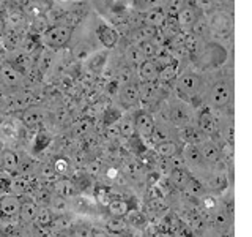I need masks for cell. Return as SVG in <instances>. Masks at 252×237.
Segmentation results:
<instances>
[{
	"mask_svg": "<svg viewBox=\"0 0 252 237\" xmlns=\"http://www.w3.org/2000/svg\"><path fill=\"white\" fill-rule=\"evenodd\" d=\"M5 44L8 49L11 51H16L21 44V37L18 35V32L16 30H8L5 34Z\"/></svg>",
	"mask_w": 252,
	"mask_h": 237,
	"instance_id": "ee69618b",
	"label": "cell"
},
{
	"mask_svg": "<svg viewBox=\"0 0 252 237\" xmlns=\"http://www.w3.org/2000/svg\"><path fill=\"white\" fill-rule=\"evenodd\" d=\"M169 120L175 126H178V128L191 125V113H189V108L183 105V103L172 105L169 109Z\"/></svg>",
	"mask_w": 252,
	"mask_h": 237,
	"instance_id": "ba28073f",
	"label": "cell"
},
{
	"mask_svg": "<svg viewBox=\"0 0 252 237\" xmlns=\"http://www.w3.org/2000/svg\"><path fill=\"white\" fill-rule=\"evenodd\" d=\"M55 237H68V236H65V234H60V236H55Z\"/></svg>",
	"mask_w": 252,
	"mask_h": 237,
	"instance_id": "94428289",
	"label": "cell"
},
{
	"mask_svg": "<svg viewBox=\"0 0 252 237\" xmlns=\"http://www.w3.org/2000/svg\"><path fill=\"white\" fill-rule=\"evenodd\" d=\"M79 19H81V18H79V14H76V13H66L65 18H63V24L73 29V26L79 22Z\"/></svg>",
	"mask_w": 252,
	"mask_h": 237,
	"instance_id": "db71d44e",
	"label": "cell"
},
{
	"mask_svg": "<svg viewBox=\"0 0 252 237\" xmlns=\"http://www.w3.org/2000/svg\"><path fill=\"white\" fill-rule=\"evenodd\" d=\"M205 188L210 190L213 193H222L228 187V179L225 176V172H219V171H213L208 174L207 182H205Z\"/></svg>",
	"mask_w": 252,
	"mask_h": 237,
	"instance_id": "9a60e30c",
	"label": "cell"
},
{
	"mask_svg": "<svg viewBox=\"0 0 252 237\" xmlns=\"http://www.w3.org/2000/svg\"><path fill=\"white\" fill-rule=\"evenodd\" d=\"M52 166H54V171L57 176H66L71 169V163L66 157H57L52 161Z\"/></svg>",
	"mask_w": 252,
	"mask_h": 237,
	"instance_id": "74e56055",
	"label": "cell"
},
{
	"mask_svg": "<svg viewBox=\"0 0 252 237\" xmlns=\"http://www.w3.org/2000/svg\"><path fill=\"white\" fill-rule=\"evenodd\" d=\"M107 210L112 217L115 218H123V217H128L129 213L132 212V207L129 201H125V199H112L107 205Z\"/></svg>",
	"mask_w": 252,
	"mask_h": 237,
	"instance_id": "cb8c5ba5",
	"label": "cell"
},
{
	"mask_svg": "<svg viewBox=\"0 0 252 237\" xmlns=\"http://www.w3.org/2000/svg\"><path fill=\"white\" fill-rule=\"evenodd\" d=\"M191 34H194L195 37H205L210 34V24L208 19H202L200 16L197 18V21L194 22V26L191 27Z\"/></svg>",
	"mask_w": 252,
	"mask_h": 237,
	"instance_id": "f35d334b",
	"label": "cell"
},
{
	"mask_svg": "<svg viewBox=\"0 0 252 237\" xmlns=\"http://www.w3.org/2000/svg\"><path fill=\"white\" fill-rule=\"evenodd\" d=\"M199 10H202L205 13H211L215 10V6H213L211 0H199Z\"/></svg>",
	"mask_w": 252,
	"mask_h": 237,
	"instance_id": "9f6ffc18",
	"label": "cell"
},
{
	"mask_svg": "<svg viewBox=\"0 0 252 237\" xmlns=\"http://www.w3.org/2000/svg\"><path fill=\"white\" fill-rule=\"evenodd\" d=\"M101 169H102V166L99 161H89L85 172H87V176H90V177H98L101 174Z\"/></svg>",
	"mask_w": 252,
	"mask_h": 237,
	"instance_id": "f907efd6",
	"label": "cell"
},
{
	"mask_svg": "<svg viewBox=\"0 0 252 237\" xmlns=\"http://www.w3.org/2000/svg\"><path fill=\"white\" fill-rule=\"evenodd\" d=\"M162 0H134L136 3V8L139 11H148V10H153V8H158Z\"/></svg>",
	"mask_w": 252,
	"mask_h": 237,
	"instance_id": "c3c4849f",
	"label": "cell"
},
{
	"mask_svg": "<svg viewBox=\"0 0 252 237\" xmlns=\"http://www.w3.org/2000/svg\"><path fill=\"white\" fill-rule=\"evenodd\" d=\"M185 190L191 196H205V193H207V188H205L203 182L199 180L197 177H194V176H191V179H189Z\"/></svg>",
	"mask_w": 252,
	"mask_h": 237,
	"instance_id": "d590c367",
	"label": "cell"
},
{
	"mask_svg": "<svg viewBox=\"0 0 252 237\" xmlns=\"http://www.w3.org/2000/svg\"><path fill=\"white\" fill-rule=\"evenodd\" d=\"M220 46L218 44H210L207 46V51H205L202 55H200V67L203 68H213V67H218L220 63L224 62L222 57H216V52H219Z\"/></svg>",
	"mask_w": 252,
	"mask_h": 237,
	"instance_id": "7402d4cb",
	"label": "cell"
},
{
	"mask_svg": "<svg viewBox=\"0 0 252 237\" xmlns=\"http://www.w3.org/2000/svg\"><path fill=\"white\" fill-rule=\"evenodd\" d=\"M208 24H210V30L216 32V34H219L220 37L227 35L228 32L232 30V18L224 11L211 13Z\"/></svg>",
	"mask_w": 252,
	"mask_h": 237,
	"instance_id": "52a82bcc",
	"label": "cell"
},
{
	"mask_svg": "<svg viewBox=\"0 0 252 237\" xmlns=\"http://www.w3.org/2000/svg\"><path fill=\"white\" fill-rule=\"evenodd\" d=\"M165 13L162 10H159V8H153V10H148L144 13V16H142V22H144V26H148V27H155L159 30L164 22H165Z\"/></svg>",
	"mask_w": 252,
	"mask_h": 237,
	"instance_id": "44dd1931",
	"label": "cell"
},
{
	"mask_svg": "<svg viewBox=\"0 0 252 237\" xmlns=\"http://www.w3.org/2000/svg\"><path fill=\"white\" fill-rule=\"evenodd\" d=\"M126 59H128L132 65H140L142 62H145L147 59L142 55V52H140V49H139V46H132V47H129L128 51H126Z\"/></svg>",
	"mask_w": 252,
	"mask_h": 237,
	"instance_id": "f6af8a7d",
	"label": "cell"
},
{
	"mask_svg": "<svg viewBox=\"0 0 252 237\" xmlns=\"http://www.w3.org/2000/svg\"><path fill=\"white\" fill-rule=\"evenodd\" d=\"M106 59H107V54L106 52L94 54L93 57L90 59V62H89V67L92 70V73H98V71H101L102 67H104V63H106Z\"/></svg>",
	"mask_w": 252,
	"mask_h": 237,
	"instance_id": "7bdbcfd3",
	"label": "cell"
},
{
	"mask_svg": "<svg viewBox=\"0 0 252 237\" xmlns=\"http://www.w3.org/2000/svg\"><path fill=\"white\" fill-rule=\"evenodd\" d=\"M21 210V199L11 193L0 196V221L18 220Z\"/></svg>",
	"mask_w": 252,
	"mask_h": 237,
	"instance_id": "277c9868",
	"label": "cell"
},
{
	"mask_svg": "<svg viewBox=\"0 0 252 237\" xmlns=\"http://www.w3.org/2000/svg\"><path fill=\"white\" fill-rule=\"evenodd\" d=\"M117 128H118V133L126 139H131L132 136H136V125H134L132 116H125L122 118H118Z\"/></svg>",
	"mask_w": 252,
	"mask_h": 237,
	"instance_id": "4dcf8cb0",
	"label": "cell"
},
{
	"mask_svg": "<svg viewBox=\"0 0 252 237\" xmlns=\"http://www.w3.org/2000/svg\"><path fill=\"white\" fill-rule=\"evenodd\" d=\"M178 78V62H172L167 65L159 67V73H158V81L161 84H170Z\"/></svg>",
	"mask_w": 252,
	"mask_h": 237,
	"instance_id": "f1b7e54d",
	"label": "cell"
},
{
	"mask_svg": "<svg viewBox=\"0 0 252 237\" xmlns=\"http://www.w3.org/2000/svg\"><path fill=\"white\" fill-rule=\"evenodd\" d=\"M158 73H159V65L153 59H148L139 65V76L142 82H156Z\"/></svg>",
	"mask_w": 252,
	"mask_h": 237,
	"instance_id": "d6986e66",
	"label": "cell"
},
{
	"mask_svg": "<svg viewBox=\"0 0 252 237\" xmlns=\"http://www.w3.org/2000/svg\"><path fill=\"white\" fill-rule=\"evenodd\" d=\"M169 136H170L169 131L165 130L162 125H156L153 133H152V136H150L148 139L153 142V146H156V144H161V142H164V141H169Z\"/></svg>",
	"mask_w": 252,
	"mask_h": 237,
	"instance_id": "60d3db41",
	"label": "cell"
},
{
	"mask_svg": "<svg viewBox=\"0 0 252 237\" xmlns=\"http://www.w3.org/2000/svg\"><path fill=\"white\" fill-rule=\"evenodd\" d=\"M186 6V0H169L165 5V16L169 18H175V16Z\"/></svg>",
	"mask_w": 252,
	"mask_h": 237,
	"instance_id": "ab89813d",
	"label": "cell"
},
{
	"mask_svg": "<svg viewBox=\"0 0 252 237\" xmlns=\"http://www.w3.org/2000/svg\"><path fill=\"white\" fill-rule=\"evenodd\" d=\"M158 93V85L156 82H142L139 84V97L144 101H152Z\"/></svg>",
	"mask_w": 252,
	"mask_h": 237,
	"instance_id": "836d02e7",
	"label": "cell"
},
{
	"mask_svg": "<svg viewBox=\"0 0 252 237\" xmlns=\"http://www.w3.org/2000/svg\"><path fill=\"white\" fill-rule=\"evenodd\" d=\"M33 223H35L36 228H41V229L51 226L54 223V212H52V209H49V207L38 209V213H36Z\"/></svg>",
	"mask_w": 252,
	"mask_h": 237,
	"instance_id": "d6a6232c",
	"label": "cell"
},
{
	"mask_svg": "<svg viewBox=\"0 0 252 237\" xmlns=\"http://www.w3.org/2000/svg\"><path fill=\"white\" fill-rule=\"evenodd\" d=\"M55 190L59 192V196L69 198L76 192V184H74V182H69V180H62L57 184V188H55Z\"/></svg>",
	"mask_w": 252,
	"mask_h": 237,
	"instance_id": "b9f144b4",
	"label": "cell"
},
{
	"mask_svg": "<svg viewBox=\"0 0 252 237\" xmlns=\"http://www.w3.org/2000/svg\"><path fill=\"white\" fill-rule=\"evenodd\" d=\"M169 176H170V180H172L173 185H175L177 188H180V190H185L192 174L189 172L186 168H172V171L169 172Z\"/></svg>",
	"mask_w": 252,
	"mask_h": 237,
	"instance_id": "f546056e",
	"label": "cell"
},
{
	"mask_svg": "<svg viewBox=\"0 0 252 237\" xmlns=\"http://www.w3.org/2000/svg\"><path fill=\"white\" fill-rule=\"evenodd\" d=\"M24 78L18 70H14L6 60L0 63V82L6 87H19L24 82Z\"/></svg>",
	"mask_w": 252,
	"mask_h": 237,
	"instance_id": "30bf717a",
	"label": "cell"
},
{
	"mask_svg": "<svg viewBox=\"0 0 252 237\" xmlns=\"http://www.w3.org/2000/svg\"><path fill=\"white\" fill-rule=\"evenodd\" d=\"M134 125H136V134L140 139H148L152 136V133L156 126L155 117L147 113V111H139V113L134 116Z\"/></svg>",
	"mask_w": 252,
	"mask_h": 237,
	"instance_id": "5b68a950",
	"label": "cell"
},
{
	"mask_svg": "<svg viewBox=\"0 0 252 237\" xmlns=\"http://www.w3.org/2000/svg\"><path fill=\"white\" fill-rule=\"evenodd\" d=\"M10 185H11V177L0 176V196L10 193Z\"/></svg>",
	"mask_w": 252,
	"mask_h": 237,
	"instance_id": "816d5d0a",
	"label": "cell"
},
{
	"mask_svg": "<svg viewBox=\"0 0 252 237\" xmlns=\"http://www.w3.org/2000/svg\"><path fill=\"white\" fill-rule=\"evenodd\" d=\"M18 166H19V154L14 152L11 149H3L0 150V169L5 172H10L11 177L13 174H18Z\"/></svg>",
	"mask_w": 252,
	"mask_h": 237,
	"instance_id": "5bb4252c",
	"label": "cell"
},
{
	"mask_svg": "<svg viewBox=\"0 0 252 237\" xmlns=\"http://www.w3.org/2000/svg\"><path fill=\"white\" fill-rule=\"evenodd\" d=\"M36 176H38L39 179H41V180H44V182H54L55 179L59 177L57 174H55L54 166H52L51 161H49V163L39 164V166H38V171H36Z\"/></svg>",
	"mask_w": 252,
	"mask_h": 237,
	"instance_id": "8d00e7d4",
	"label": "cell"
},
{
	"mask_svg": "<svg viewBox=\"0 0 252 237\" xmlns=\"http://www.w3.org/2000/svg\"><path fill=\"white\" fill-rule=\"evenodd\" d=\"M38 161L30 155H19V166H18V174L24 177L35 176L38 171Z\"/></svg>",
	"mask_w": 252,
	"mask_h": 237,
	"instance_id": "d4e9b609",
	"label": "cell"
},
{
	"mask_svg": "<svg viewBox=\"0 0 252 237\" xmlns=\"http://www.w3.org/2000/svg\"><path fill=\"white\" fill-rule=\"evenodd\" d=\"M139 46V49L142 52V55L148 60V59H153L155 57V54H156V49H158V46L153 43V40L152 41H145V43H140L137 44Z\"/></svg>",
	"mask_w": 252,
	"mask_h": 237,
	"instance_id": "7dc6e473",
	"label": "cell"
},
{
	"mask_svg": "<svg viewBox=\"0 0 252 237\" xmlns=\"http://www.w3.org/2000/svg\"><path fill=\"white\" fill-rule=\"evenodd\" d=\"M43 120H44V111L41 108L30 106L22 111V123L27 128H38V125L43 123Z\"/></svg>",
	"mask_w": 252,
	"mask_h": 237,
	"instance_id": "e0dca14e",
	"label": "cell"
},
{
	"mask_svg": "<svg viewBox=\"0 0 252 237\" xmlns=\"http://www.w3.org/2000/svg\"><path fill=\"white\" fill-rule=\"evenodd\" d=\"M118 98L125 108H134L139 105L140 97H139V84L136 82H126L122 84L120 90H118Z\"/></svg>",
	"mask_w": 252,
	"mask_h": 237,
	"instance_id": "8992f818",
	"label": "cell"
},
{
	"mask_svg": "<svg viewBox=\"0 0 252 237\" xmlns=\"http://www.w3.org/2000/svg\"><path fill=\"white\" fill-rule=\"evenodd\" d=\"M197 123H199L197 128H199L205 136H211V134L216 131V118H215V114H213V111L210 109L202 111Z\"/></svg>",
	"mask_w": 252,
	"mask_h": 237,
	"instance_id": "ffe728a7",
	"label": "cell"
},
{
	"mask_svg": "<svg viewBox=\"0 0 252 237\" xmlns=\"http://www.w3.org/2000/svg\"><path fill=\"white\" fill-rule=\"evenodd\" d=\"M11 106L16 111H24L30 106H33V95L29 92H19L16 93L11 100Z\"/></svg>",
	"mask_w": 252,
	"mask_h": 237,
	"instance_id": "1f68e13d",
	"label": "cell"
},
{
	"mask_svg": "<svg viewBox=\"0 0 252 237\" xmlns=\"http://www.w3.org/2000/svg\"><path fill=\"white\" fill-rule=\"evenodd\" d=\"M158 32H159L158 29L148 27V26H144V24H142L140 27L134 29L131 32V38H132L134 43L140 44V43H145V41H152V40L158 35Z\"/></svg>",
	"mask_w": 252,
	"mask_h": 237,
	"instance_id": "4316f807",
	"label": "cell"
},
{
	"mask_svg": "<svg viewBox=\"0 0 252 237\" xmlns=\"http://www.w3.org/2000/svg\"><path fill=\"white\" fill-rule=\"evenodd\" d=\"M200 149V154H202V158H203V163L207 166H215L222 160V157H220V150H219V146L216 144L215 141H208L205 139L202 144L199 146Z\"/></svg>",
	"mask_w": 252,
	"mask_h": 237,
	"instance_id": "8fae6325",
	"label": "cell"
},
{
	"mask_svg": "<svg viewBox=\"0 0 252 237\" xmlns=\"http://www.w3.org/2000/svg\"><path fill=\"white\" fill-rule=\"evenodd\" d=\"M38 204L35 202V199H32V198H27L26 199H21V210H19V215H18V220L22 226H27V225H32L35 221V217L38 213Z\"/></svg>",
	"mask_w": 252,
	"mask_h": 237,
	"instance_id": "4fadbf2b",
	"label": "cell"
},
{
	"mask_svg": "<svg viewBox=\"0 0 252 237\" xmlns=\"http://www.w3.org/2000/svg\"><path fill=\"white\" fill-rule=\"evenodd\" d=\"M10 24H13V26H18V24L22 22V13H13L10 14Z\"/></svg>",
	"mask_w": 252,
	"mask_h": 237,
	"instance_id": "680465c9",
	"label": "cell"
},
{
	"mask_svg": "<svg viewBox=\"0 0 252 237\" xmlns=\"http://www.w3.org/2000/svg\"><path fill=\"white\" fill-rule=\"evenodd\" d=\"M197 18H199V13H197V8L188 5L185 6L183 10H181L177 16V24L180 29H185V30H191V27L194 26V22L197 21Z\"/></svg>",
	"mask_w": 252,
	"mask_h": 237,
	"instance_id": "ac0fdd59",
	"label": "cell"
},
{
	"mask_svg": "<svg viewBox=\"0 0 252 237\" xmlns=\"http://www.w3.org/2000/svg\"><path fill=\"white\" fill-rule=\"evenodd\" d=\"M51 144V136L44 131H38L36 136L33 139V144H32V149H33L35 154H41L44 150L49 147Z\"/></svg>",
	"mask_w": 252,
	"mask_h": 237,
	"instance_id": "e575fe53",
	"label": "cell"
},
{
	"mask_svg": "<svg viewBox=\"0 0 252 237\" xmlns=\"http://www.w3.org/2000/svg\"><path fill=\"white\" fill-rule=\"evenodd\" d=\"M180 154H181V158H183L185 164H188L189 168L200 169V168H203V166H207V164L203 163V158H202L199 146L185 144V147L180 150Z\"/></svg>",
	"mask_w": 252,
	"mask_h": 237,
	"instance_id": "9c48e42d",
	"label": "cell"
},
{
	"mask_svg": "<svg viewBox=\"0 0 252 237\" xmlns=\"http://www.w3.org/2000/svg\"><path fill=\"white\" fill-rule=\"evenodd\" d=\"M213 2V6H225L230 0H211Z\"/></svg>",
	"mask_w": 252,
	"mask_h": 237,
	"instance_id": "91938a15",
	"label": "cell"
},
{
	"mask_svg": "<svg viewBox=\"0 0 252 237\" xmlns=\"http://www.w3.org/2000/svg\"><path fill=\"white\" fill-rule=\"evenodd\" d=\"M180 134L183 141L186 144H194V146H200L202 142L205 141V134L197 128V126H192V125H188V126H183V128H180Z\"/></svg>",
	"mask_w": 252,
	"mask_h": 237,
	"instance_id": "603a6c76",
	"label": "cell"
},
{
	"mask_svg": "<svg viewBox=\"0 0 252 237\" xmlns=\"http://www.w3.org/2000/svg\"><path fill=\"white\" fill-rule=\"evenodd\" d=\"M6 62L10 63L14 70H18L22 76H26L27 71L33 67V57H32L30 54L24 52V51H18V49L13 51V54L10 55V59Z\"/></svg>",
	"mask_w": 252,
	"mask_h": 237,
	"instance_id": "7c38bea8",
	"label": "cell"
},
{
	"mask_svg": "<svg viewBox=\"0 0 252 237\" xmlns=\"http://www.w3.org/2000/svg\"><path fill=\"white\" fill-rule=\"evenodd\" d=\"M30 188H32V185H30L29 177L19 176V174H16L14 177H11V185H10V193L11 195L22 198V196H26L29 193Z\"/></svg>",
	"mask_w": 252,
	"mask_h": 237,
	"instance_id": "83f0119b",
	"label": "cell"
},
{
	"mask_svg": "<svg viewBox=\"0 0 252 237\" xmlns=\"http://www.w3.org/2000/svg\"><path fill=\"white\" fill-rule=\"evenodd\" d=\"M120 87H122L120 81H118V79H112V81H109L106 89H107L109 95H118V90H120Z\"/></svg>",
	"mask_w": 252,
	"mask_h": 237,
	"instance_id": "11a10c76",
	"label": "cell"
},
{
	"mask_svg": "<svg viewBox=\"0 0 252 237\" xmlns=\"http://www.w3.org/2000/svg\"><path fill=\"white\" fill-rule=\"evenodd\" d=\"M180 146L177 144L175 141H164L161 144H156L155 146V152L159 155L161 158H165V160H172L180 154Z\"/></svg>",
	"mask_w": 252,
	"mask_h": 237,
	"instance_id": "484cf974",
	"label": "cell"
},
{
	"mask_svg": "<svg viewBox=\"0 0 252 237\" xmlns=\"http://www.w3.org/2000/svg\"><path fill=\"white\" fill-rule=\"evenodd\" d=\"M118 176H120V172H118L117 168H109V169L106 171V177H107L109 180H117Z\"/></svg>",
	"mask_w": 252,
	"mask_h": 237,
	"instance_id": "6f0895ef",
	"label": "cell"
},
{
	"mask_svg": "<svg viewBox=\"0 0 252 237\" xmlns=\"http://www.w3.org/2000/svg\"><path fill=\"white\" fill-rule=\"evenodd\" d=\"M202 78L195 73H185L180 78H177V90L181 97H185L188 100L194 98L197 93L202 89Z\"/></svg>",
	"mask_w": 252,
	"mask_h": 237,
	"instance_id": "3957f363",
	"label": "cell"
},
{
	"mask_svg": "<svg viewBox=\"0 0 252 237\" xmlns=\"http://www.w3.org/2000/svg\"><path fill=\"white\" fill-rule=\"evenodd\" d=\"M71 35H73V29L65 24H57L43 32V44L51 49H60L69 43Z\"/></svg>",
	"mask_w": 252,
	"mask_h": 237,
	"instance_id": "6da1fadb",
	"label": "cell"
},
{
	"mask_svg": "<svg viewBox=\"0 0 252 237\" xmlns=\"http://www.w3.org/2000/svg\"><path fill=\"white\" fill-rule=\"evenodd\" d=\"M98 38L101 44L106 47V49H110V47H114L117 43H118V30L114 29L112 26H107V24H101L98 27Z\"/></svg>",
	"mask_w": 252,
	"mask_h": 237,
	"instance_id": "2e32d148",
	"label": "cell"
},
{
	"mask_svg": "<svg viewBox=\"0 0 252 237\" xmlns=\"http://www.w3.org/2000/svg\"><path fill=\"white\" fill-rule=\"evenodd\" d=\"M94 198H96L98 202H101L102 205H107L112 201V192H110L109 187H98L94 190Z\"/></svg>",
	"mask_w": 252,
	"mask_h": 237,
	"instance_id": "bcb514c9",
	"label": "cell"
},
{
	"mask_svg": "<svg viewBox=\"0 0 252 237\" xmlns=\"http://www.w3.org/2000/svg\"><path fill=\"white\" fill-rule=\"evenodd\" d=\"M90 128H92V120H89V118H84V120H81L76 125L74 130H77V133H81V134H89Z\"/></svg>",
	"mask_w": 252,
	"mask_h": 237,
	"instance_id": "f5cc1de1",
	"label": "cell"
},
{
	"mask_svg": "<svg viewBox=\"0 0 252 237\" xmlns=\"http://www.w3.org/2000/svg\"><path fill=\"white\" fill-rule=\"evenodd\" d=\"M215 226L218 229H227L228 226V217H227V212L220 210L215 215Z\"/></svg>",
	"mask_w": 252,
	"mask_h": 237,
	"instance_id": "681fc988",
	"label": "cell"
},
{
	"mask_svg": "<svg viewBox=\"0 0 252 237\" xmlns=\"http://www.w3.org/2000/svg\"><path fill=\"white\" fill-rule=\"evenodd\" d=\"M232 98H233V87L232 82L225 81V79L215 82L208 92V103L215 109H222L228 106L232 103Z\"/></svg>",
	"mask_w": 252,
	"mask_h": 237,
	"instance_id": "7a4b0ae2",
	"label": "cell"
}]
</instances>
